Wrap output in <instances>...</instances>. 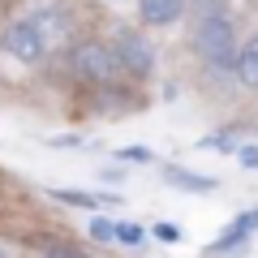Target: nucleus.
<instances>
[{"label": "nucleus", "mask_w": 258, "mask_h": 258, "mask_svg": "<svg viewBox=\"0 0 258 258\" xmlns=\"http://www.w3.org/2000/svg\"><path fill=\"white\" fill-rule=\"evenodd\" d=\"M194 47L211 69H232L237 64V35L228 18H203L194 30Z\"/></svg>", "instance_id": "f257e3e1"}, {"label": "nucleus", "mask_w": 258, "mask_h": 258, "mask_svg": "<svg viewBox=\"0 0 258 258\" xmlns=\"http://www.w3.org/2000/svg\"><path fill=\"white\" fill-rule=\"evenodd\" d=\"M74 69L86 78V82L108 86L112 78L120 74V56L112 52V47H103V43H82V47L74 52Z\"/></svg>", "instance_id": "f03ea898"}, {"label": "nucleus", "mask_w": 258, "mask_h": 258, "mask_svg": "<svg viewBox=\"0 0 258 258\" xmlns=\"http://www.w3.org/2000/svg\"><path fill=\"white\" fill-rule=\"evenodd\" d=\"M0 47L9 56H18L22 64H39L43 60V39H39V30H35V22H9L5 26V35H0Z\"/></svg>", "instance_id": "7ed1b4c3"}, {"label": "nucleus", "mask_w": 258, "mask_h": 258, "mask_svg": "<svg viewBox=\"0 0 258 258\" xmlns=\"http://www.w3.org/2000/svg\"><path fill=\"white\" fill-rule=\"evenodd\" d=\"M116 56H120V69L134 74V78H151V69H155V52H151L147 39H138V35H120Z\"/></svg>", "instance_id": "20e7f679"}, {"label": "nucleus", "mask_w": 258, "mask_h": 258, "mask_svg": "<svg viewBox=\"0 0 258 258\" xmlns=\"http://www.w3.org/2000/svg\"><path fill=\"white\" fill-rule=\"evenodd\" d=\"M35 30H39V39H43V47L69 43V18H64L60 9H39L35 13Z\"/></svg>", "instance_id": "39448f33"}, {"label": "nucleus", "mask_w": 258, "mask_h": 258, "mask_svg": "<svg viewBox=\"0 0 258 258\" xmlns=\"http://www.w3.org/2000/svg\"><path fill=\"white\" fill-rule=\"evenodd\" d=\"M138 13H142L147 26H168V22L181 18V0H142Z\"/></svg>", "instance_id": "423d86ee"}, {"label": "nucleus", "mask_w": 258, "mask_h": 258, "mask_svg": "<svg viewBox=\"0 0 258 258\" xmlns=\"http://www.w3.org/2000/svg\"><path fill=\"white\" fill-rule=\"evenodd\" d=\"M168 185L172 189H189V194H211L215 185V176H203V172H185V168H168Z\"/></svg>", "instance_id": "0eeeda50"}, {"label": "nucleus", "mask_w": 258, "mask_h": 258, "mask_svg": "<svg viewBox=\"0 0 258 258\" xmlns=\"http://www.w3.org/2000/svg\"><path fill=\"white\" fill-rule=\"evenodd\" d=\"M232 69H237L241 86H258V39H254L249 47H241V52H237V64H232Z\"/></svg>", "instance_id": "6e6552de"}, {"label": "nucleus", "mask_w": 258, "mask_h": 258, "mask_svg": "<svg viewBox=\"0 0 258 258\" xmlns=\"http://www.w3.org/2000/svg\"><path fill=\"white\" fill-rule=\"evenodd\" d=\"M56 198L69 207H82V211H95L99 207V198H91V194H78V189H56Z\"/></svg>", "instance_id": "1a4fd4ad"}, {"label": "nucleus", "mask_w": 258, "mask_h": 258, "mask_svg": "<svg viewBox=\"0 0 258 258\" xmlns=\"http://www.w3.org/2000/svg\"><path fill=\"white\" fill-rule=\"evenodd\" d=\"M91 237L95 241H112V237H116V224H108L103 215H95V220H91Z\"/></svg>", "instance_id": "9d476101"}, {"label": "nucleus", "mask_w": 258, "mask_h": 258, "mask_svg": "<svg viewBox=\"0 0 258 258\" xmlns=\"http://www.w3.org/2000/svg\"><path fill=\"white\" fill-rule=\"evenodd\" d=\"M116 241H125V245H138V241H142V228H134V224H116Z\"/></svg>", "instance_id": "9b49d317"}, {"label": "nucleus", "mask_w": 258, "mask_h": 258, "mask_svg": "<svg viewBox=\"0 0 258 258\" xmlns=\"http://www.w3.org/2000/svg\"><path fill=\"white\" fill-rule=\"evenodd\" d=\"M47 258H91L86 249H74V245H47Z\"/></svg>", "instance_id": "f8f14e48"}, {"label": "nucleus", "mask_w": 258, "mask_h": 258, "mask_svg": "<svg viewBox=\"0 0 258 258\" xmlns=\"http://www.w3.org/2000/svg\"><path fill=\"white\" fill-rule=\"evenodd\" d=\"M120 155H125V159H134V164H151V159H155V155H151L147 147H125Z\"/></svg>", "instance_id": "ddd939ff"}, {"label": "nucleus", "mask_w": 258, "mask_h": 258, "mask_svg": "<svg viewBox=\"0 0 258 258\" xmlns=\"http://www.w3.org/2000/svg\"><path fill=\"white\" fill-rule=\"evenodd\" d=\"M155 237H159V241H181V228H172V224H159Z\"/></svg>", "instance_id": "4468645a"}, {"label": "nucleus", "mask_w": 258, "mask_h": 258, "mask_svg": "<svg viewBox=\"0 0 258 258\" xmlns=\"http://www.w3.org/2000/svg\"><path fill=\"white\" fill-rule=\"evenodd\" d=\"M241 164H245V168H258V147H241Z\"/></svg>", "instance_id": "2eb2a0df"}, {"label": "nucleus", "mask_w": 258, "mask_h": 258, "mask_svg": "<svg viewBox=\"0 0 258 258\" xmlns=\"http://www.w3.org/2000/svg\"><path fill=\"white\" fill-rule=\"evenodd\" d=\"M0 258H9V249H0Z\"/></svg>", "instance_id": "dca6fc26"}]
</instances>
